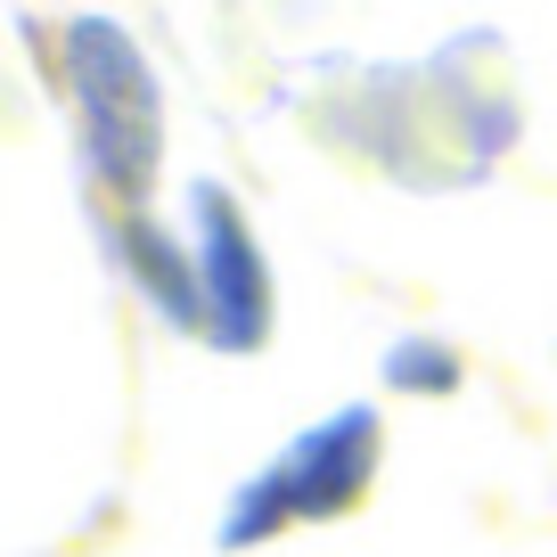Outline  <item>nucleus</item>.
<instances>
[{"label":"nucleus","mask_w":557,"mask_h":557,"mask_svg":"<svg viewBox=\"0 0 557 557\" xmlns=\"http://www.w3.org/2000/svg\"><path fill=\"white\" fill-rule=\"evenodd\" d=\"M58 90L74 107L90 189L107 213H148V189L164 173V83L115 17H66L58 25Z\"/></svg>","instance_id":"nucleus-1"},{"label":"nucleus","mask_w":557,"mask_h":557,"mask_svg":"<svg viewBox=\"0 0 557 557\" xmlns=\"http://www.w3.org/2000/svg\"><path fill=\"white\" fill-rule=\"evenodd\" d=\"M377 475V410L352 401V410L320 418L312 435H296L255 484L230 500L222 517V549H255V541L287 533V524H320V517H345L352 500L369 492Z\"/></svg>","instance_id":"nucleus-2"},{"label":"nucleus","mask_w":557,"mask_h":557,"mask_svg":"<svg viewBox=\"0 0 557 557\" xmlns=\"http://www.w3.org/2000/svg\"><path fill=\"white\" fill-rule=\"evenodd\" d=\"M189 255H197V296H206V336L222 352H255L271 336V271H262V246L222 181L189 189Z\"/></svg>","instance_id":"nucleus-3"},{"label":"nucleus","mask_w":557,"mask_h":557,"mask_svg":"<svg viewBox=\"0 0 557 557\" xmlns=\"http://www.w3.org/2000/svg\"><path fill=\"white\" fill-rule=\"evenodd\" d=\"M99 238H107V255H115V271L148 296L157 320H173V329H206V296H197L189 238H173L157 213H107V206H99Z\"/></svg>","instance_id":"nucleus-4"},{"label":"nucleus","mask_w":557,"mask_h":557,"mask_svg":"<svg viewBox=\"0 0 557 557\" xmlns=\"http://www.w3.org/2000/svg\"><path fill=\"white\" fill-rule=\"evenodd\" d=\"M385 385H394V394H451L459 385V352L435 345V336H401V345L385 352Z\"/></svg>","instance_id":"nucleus-5"}]
</instances>
